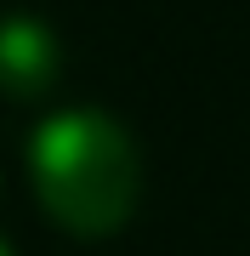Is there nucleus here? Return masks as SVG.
Returning a JSON list of instances; mask_svg holds the SVG:
<instances>
[{"label": "nucleus", "mask_w": 250, "mask_h": 256, "mask_svg": "<svg viewBox=\"0 0 250 256\" xmlns=\"http://www.w3.org/2000/svg\"><path fill=\"white\" fill-rule=\"evenodd\" d=\"M28 176L40 188V205L80 239L120 234L137 205V148L120 120L91 108L57 114L34 131Z\"/></svg>", "instance_id": "1"}, {"label": "nucleus", "mask_w": 250, "mask_h": 256, "mask_svg": "<svg viewBox=\"0 0 250 256\" xmlns=\"http://www.w3.org/2000/svg\"><path fill=\"white\" fill-rule=\"evenodd\" d=\"M57 80V40L34 18H0V92L6 97H40Z\"/></svg>", "instance_id": "2"}, {"label": "nucleus", "mask_w": 250, "mask_h": 256, "mask_svg": "<svg viewBox=\"0 0 250 256\" xmlns=\"http://www.w3.org/2000/svg\"><path fill=\"white\" fill-rule=\"evenodd\" d=\"M0 256H11V250H6V245H0Z\"/></svg>", "instance_id": "3"}]
</instances>
